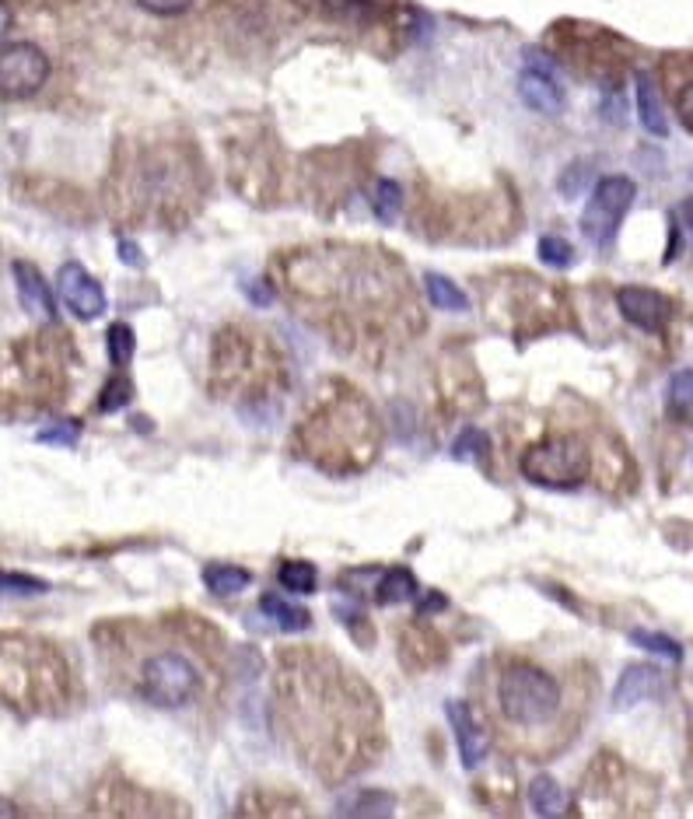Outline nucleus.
I'll list each match as a JSON object with an SVG mask.
<instances>
[{
	"mask_svg": "<svg viewBox=\"0 0 693 819\" xmlns=\"http://www.w3.org/2000/svg\"><path fill=\"white\" fill-rule=\"evenodd\" d=\"M67 693V669L43 641L0 634V704L53 711Z\"/></svg>",
	"mask_w": 693,
	"mask_h": 819,
	"instance_id": "nucleus-1",
	"label": "nucleus"
},
{
	"mask_svg": "<svg viewBox=\"0 0 693 819\" xmlns=\"http://www.w3.org/2000/svg\"><path fill=\"white\" fill-rule=\"evenodd\" d=\"M561 683L536 662H508L497 680V707L515 728H540L557 718Z\"/></svg>",
	"mask_w": 693,
	"mask_h": 819,
	"instance_id": "nucleus-2",
	"label": "nucleus"
},
{
	"mask_svg": "<svg viewBox=\"0 0 693 819\" xmlns=\"http://www.w3.org/2000/svg\"><path fill=\"white\" fill-rule=\"evenodd\" d=\"M43 341L11 344L0 350V410L43 403L49 396V354Z\"/></svg>",
	"mask_w": 693,
	"mask_h": 819,
	"instance_id": "nucleus-3",
	"label": "nucleus"
},
{
	"mask_svg": "<svg viewBox=\"0 0 693 819\" xmlns=\"http://www.w3.org/2000/svg\"><path fill=\"white\" fill-rule=\"evenodd\" d=\"M200 690V672L180 651H154L140 666V697L151 707L175 711L186 707Z\"/></svg>",
	"mask_w": 693,
	"mask_h": 819,
	"instance_id": "nucleus-4",
	"label": "nucleus"
},
{
	"mask_svg": "<svg viewBox=\"0 0 693 819\" xmlns=\"http://www.w3.org/2000/svg\"><path fill=\"white\" fill-rule=\"evenodd\" d=\"M522 476L529 484L554 491L578 487L589 476V449L578 438H550L543 445H532L522 455Z\"/></svg>",
	"mask_w": 693,
	"mask_h": 819,
	"instance_id": "nucleus-5",
	"label": "nucleus"
},
{
	"mask_svg": "<svg viewBox=\"0 0 693 819\" xmlns=\"http://www.w3.org/2000/svg\"><path fill=\"white\" fill-rule=\"evenodd\" d=\"M634 197H637V186L627 175H607V180H599L589 197V207L581 214L585 239L596 245H610L616 239L620 224H624Z\"/></svg>",
	"mask_w": 693,
	"mask_h": 819,
	"instance_id": "nucleus-6",
	"label": "nucleus"
},
{
	"mask_svg": "<svg viewBox=\"0 0 693 819\" xmlns=\"http://www.w3.org/2000/svg\"><path fill=\"white\" fill-rule=\"evenodd\" d=\"M49 81V57L35 43H11L0 49V99H28Z\"/></svg>",
	"mask_w": 693,
	"mask_h": 819,
	"instance_id": "nucleus-7",
	"label": "nucleus"
},
{
	"mask_svg": "<svg viewBox=\"0 0 693 819\" xmlns=\"http://www.w3.org/2000/svg\"><path fill=\"white\" fill-rule=\"evenodd\" d=\"M57 291L63 305L78 319H99L105 312V291L102 284L84 270L81 263H63L57 274Z\"/></svg>",
	"mask_w": 693,
	"mask_h": 819,
	"instance_id": "nucleus-8",
	"label": "nucleus"
},
{
	"mask_svg": "<svg viewBox=\"0 0 693 819\" xmlns=\"http://www.w3.org/2000/svg\"><path fill=\"white\" fill-rule=\"evenodd\" d=\"M616 305H620V312H624V319H627L631 326L645 330V333L666 330L669 315H672V305H669L666 295L651 291V288H637V284L616 291Z\"/></svg>",
	"mask_w": 693,
	"mask_h": 819,
	"instance_id": "nucleus-9",
	"label": "nucleus"
},
{
	"mask_svg": "<svg viewBox=\"0 0 693 819\" xmlns=\"http://www.w3.org/2000/svg\"><path fill=\"white\" fill-rule=\"evenodd\" d=\"M14 284H18V301H22V309L28 315L46 319V323L57 319V301H53L49 284L43 280V274L35 270L32 263H25V259L14 263Z\"/></svg>",
	"mask_w": 693,
	"mask_h": 819,
	"instance_id": "nucleus-10",
	"label": "nucleus"
},
{
	"mask_svg": "<svg viewBox=\"0 0 693 819\" xmlns=\"http://www.w3.org/2000/svg\"><path fill=\"white\" fill-rule=\"evenodd\" d=\"M662 693V672L655 666H627L624 676H620V683L613 690V707L616 711H627L637 707L651 697H659Z\"/></svg>",
	"mask_w": 693,
	"mask_h": 819,
	"instance_id": "nucleus-11",
	"label": "nucleus"
},
{
	"mask_svg": "<svg viewBox=\"0 0 693 819\" xmlns=\"http://www.w3.org/2000/svg\"><path fill=\"white\" fill-rule=\"evenodd\" d=\"M519 95L529 105L532 113H543V116H561L564 113V92L554 74H546V70L529 67L525 74L519 78Z\"/></svg>",
	"mask_w": 693,
	"mask_h": 819,
	"instance_id": "nucleus-12",
	"label": "nucleus"
},
{
	"mask_svg": "<svg viewBox=\"0 0 693 819\" xmlns=\"http://www.w3.org/2000/svg\"><path fill=\"white\" fill-rule=\"evenodd\" d=\"M449 722L455 728V746H459V757H462V768H476L480 760L487 757V739H484V728H476L473 715L466 704H449Z\"/></svg>",
	"mask_w": 693,
	"mask_h": 819,
	"instance_id": "nucleus-13",
	"label": "nucleus"
},
{
	"mask_svg": "<svg viewBox=\"0 0 693 819\" xmlns=\"http://www.w3.org/2000/svg\"><path fill=\"white\" fill-rule=\"evenodd\" d=\"M315 8L323 11L330 22L365 28L371 22H379V4L376 0H315Z\"/></svg>",
	"mask_w": 693,
	"mask_h": 819,
	"instance_id": "nucleus-14",
	"label": "nucleus"
},
{
	"mask_svg": "<svg viewBox=\"0 0 693 819\" xmlns=\"http://www.w3.org/2000/svg\"><path fill=\"white\" fill-rule=\"evenodd\" d=\"M637 116H642V127L648 134H655V137H666L669 134L659 88H655V81L648 74H637Z\"/></svg>",
	"mask_w": 693,
	"mask_h": 819,
	"instance_id": "nucleus-15",
	"label": "nucleus"
},
{
	"mask_svg": "<svg viewBox=\"0 0 693 819\" xmlns=\"http://www.w3.org/2000/svg\"><path fill=\"white\" fill-rule=\"evenodd\" d=\"M249 572H242V567H235V564H207L204 567V585L215 596H239V592H245L249 589Z\"/></svg>",
	"mask_w": 693,
	"mask_h": 819,
	"instance_id": "nucleus-16",
	"label": "nucleus"
},
{
	"mask_svg": "<svg viewBox=\"0 0 693 819\" xmlns=\"http://www.w3.org/2000/svg\"><path fill=\"white\" fill-rule=\"evenodd\" d=\"M529 803H532V812H540V816H561L567 809V795L554 777L540 774L529 785Z\"/></svg>",
	"mask_w": 693,
	"mask_h": 819,
	"instance_id": "nucleus-17",
	"label": "nucleus"
},
{
	"mask_svg": "<svg viewBox=\"0 0 693 819\" xmlns=\"http://www.w3.org/2000/svg\"><path fill=\"white\" fill-rule=\"evenodd\" d=\"M424 291H428V301L441 312H466L470 309V298L459 291V284H452L449 277H441V274L424 277Z\"/></svg>",
	"mask_w": 693,
	"mask_h": 819,
	"instance_id": "nucleus-18",
	"label": "nucleus"
},
{
	"mask_svg": "<svg viewBox=\"0 0 693 819\" xmlns=\"http://www.w3.org/2000/svg\"><path fill=\"white\" fill-rule=\"evenodd\" d=\"M259 610L270 616L277 627H284V631H305V627H312V613L309 610L291 607V602H284L277 596H263Z\"/></svg>",
	"mask_w": 693,
	"mask_h": 819,
	"instance_id": "nucleus-19",
	"label": "nucleus"
},
{
	"mask_svg": "<svg viewBox=\"0 0 693 819\" xmlns=\"http://www.w3.org/2000/svg\"><path fill=\"white\" fill-rule=\"evenodd\" d=\"M414 596H417V578L406 572V567H393V572H385L382 581L376 585V599L382 607L400 602V599H414Z\"/></svg>",
	"mask_w": 693,
	"mask_h": 819,
	"instance_id": "nucleus-20",
	"label": "nucleus"
},
{
	"mask_svg": "<svg viewBox=\"0 0 693 819\" xmlns=\"http://www.w3.org/2000/svg\"><path fill=\"white\" fill-rule=\"evenodd\" d=\"M669 410L680 420L693 424V368H683L669 382Z\"/></svg>",
	"mask_w": 693,
	"mask_h": 819,
	"instance_id": "nucleus-21",
	"label": "nucleus"
},
{
	"mask_svg": "<svg viewBox=\"0 0 693 819\" xmlns=\"http://www.w3.org/2000/svg\"><path fill=\"white\" fill-rule=\"evenodd\" d=\"M280 585L288 592H298V596H309V592H315V585H319V575H315V567L312 564H305V561H288L280 567Z\"/></svg>",
	"mask_w": 693,
	"mask_h": 819,
	"instance_id": "nucleus-22",
	"label": "nucleus"
},
{
	"mask_svg": "<svg viewBox=\"0 0 693 819\" xmlns=\"http://www.w3.org/2000/svg\"><path fill=\"white\" fill-rule=\"evenodd\" d=\"M400 204H403V189L393 180H379L376 183V218L382 224H393L400 218Z\"/></svg>",
	"mask_w": 693,
	"mask_h": 819,
	"instance_id": "nucleus-23",
	"label": "nucleus"
},
{
	"mask_svg": "<svg viewBox=\"0 0 693 819\" xmlns=\"http://www.w3.org/2000/svg\"><path fill=\"white\" fill-rule=\"evenodd\" d=\"M631 641H634L637 648H645V651H655V655H666V658H672V662H680V658H683V645H680V641L666 637V634L634 631V634H631Z\"/></svg>",
	"mask_w": 693,
	"mask_h": 819,
	"instance_id": "nucleus-24",
	"label": "nucleus"
},
{
	"mask_svg": "<svg viewBox=\"0 0 693 819\" xmlns=\"http://www.w3.org/2000/svg\"><path fill=\"white\" fill-rule=\"evenodd\" d=\"M134 347H137V341H134V330L127 323L109 326V358H113L116 368H127L130 365Z\"/></svg>",
	"mask_w": 693,
	"mask_h": 819,
	"instance_id": "nucleus-25",
	"label": "nucleus"
},
{
	"mask_svg": "<svg viewBox=\"0 0 693 819\" xmlns=\"http://www.w3.org/2000/svg\"><path fill=\"white\" fill-rule=\"evenodd\" d=\"M536 249H540V259L550 263V266H571V263H575V249H571V242H564V239H557V235H543Z\"/></svg>",
	"mask_w": 693,
	"mask_h": 819,
	"instance_id": "nucleus-26",
	"label": "nucleus"
},
{
	"mask_svg": "<svg viewBox=\"0 0 693 819\" xmlns=\"http://www.w3.org/2000/svg\"><path fill=\"white\" fill-rule=\"evenodd\" d=\"M350 816H393V798L385 792H361V806H340Z\"/></svg>",
	"mask_w": 693,
	"mask_h": 819,
	"instance_id": "nucleus-27",
	"label": "nucleus"
},
{
	"mask_svg": "<svg viewBox=\"0 0 693 819\" xmlns=\"http://www.w3.org/2000/svg\"><path fill=\"white\" fill-rule=\"evenodd\" d=\"M589 175H592L589 162H575L571 169H564V175H561V183H557V189H561V197H567V200H575V197H578V193L585 189V183H589Z\"/></svg>",
	"mask_w": 693,
	"mask_h": 819,
	"instance_id": "nucleus-28",
	"label": "nucleus"
},
{
	"mask_svg": "<svg viewBox=\"0 0 693 819\" xmlns=\"http://www.w3.org/2000/svg\"><path fill=\"white\" fill-rule=\"evenodd\" d=\"M35 592H46V585L25 575H0V596H35Z\"/></svg>",
	"mask_w": 693,
	"mask_h": 819,
	"instance_id": "nucleus-29",
	"label": "nucleus"
},
{
	"mask_svg": "<svg viewBox=\"0 0 693 819\" xmlns=\"http://www.w3.org/2000/svg\"><path fill=\"white\" fill-rule=\"evenodd\" d=\"M672 102H677V116L683 127L693 134V78H683L677 84V92H672Z\"/></svg>",
	"mask_w": 693,
	"mask_h": 819,
	"instance_id": "nucleus-30",
	"label": "nucleus"
},
{
	"mask_svg": "<svg viewBox=\"0 0 693 819\" xmlns=\"http://www.w3.org/2000/svg\"><path fill=\"white\" fill-rule=\"evenodd\" d=\"M78 438H81V427H78L74 420H70V424H60V427H49V431L39 435L43 445H67V449H70V445H78Z\"/></svg>",
	"mask_w": 693,
	"mask_h": 819,
	"instance_id": "nucleus-31",
	"label": "nucleus"
},
{
	"mask_svg": "<svg viewBox=\"0 0 693 819\" xmlns=\"http://www.w3.org/2000/svg\"><path fill=\"white\" fill-rule=\"evenodd\" d=\"M123 400H130V382H127V376H116L102 393V410H116V406H123Z\"/></svg>",
	"mask_w": 693,
	"mask_h": 819,
	"instance_id": "nucleus-32",
	"label": "nucleus"
},
{
	"mask_svg": "<svg viewBox=\"0 0 693 819\" xmlns=\"http://www.w3.org/2000/svg\"><path fill=\"white\" fill-rule=\"evenodd\" d=\"M140 8L151 11V14H162V18H172V14H183L193 8V0H137Z\"/></svg>",
	"mask_w": 693,
	"mask_h": 819,
	"instance_id": "nucleus-33",
	"label": "nucleus"
},
{
	"mask_svg": "<svg viewBox=\"0 0 693 819\" xmlns=\"http://www.w3.org/2000/svg\"><path fill=\"white\" fill-rule=\"evenodd\" d=\"M466 452H476V455H484L487 452V438L480 435V431H462V438L452 445V455L455 459H462Z\"/></svg>",
	"mask_w": 693,
	"mask_h": 819,
	"instance_id": "nucleus-34",
	"label": "nucleus"
},
{
	"mask_svg": "<svg viewBox=\"0 0 693 819\" xmlns=\"http://www.w3.org/2000/svg\"><path fill=\"white\" fill-rule=\"evenodd\" d=\"M116 253H119L123 263L134 266V270H137V266H145V253H140V245L134 239H119L116 242Z\"/></svg>",
	"mask_w": 693,
	"mask_h": 819,
	"instance_id": "nucleus-35",
	"label": "nucleus"
},
{
	"mask_svg": "<svg viewBox=\"0 0 693 819\" xmlns=\"http://www.w3.org/2000/svg\"><path fill=\"white\" fill-rule=\"evenodd\" d=\"M680 224H683V231H686L690 242H693V197L680 204Z\"/></svg>",
	"mask_w": 693,
	"mask_h": 819,
	"instance_id": "nucleus-36",
	"label": "nucleus"
},
{
	"mask_svg": "<svg viewBox=\"0 0 693 819\" xmlns=\"http://www.w3.org/2000/svg\"><path fill=\"white\" fill-rule=\"evenodd\" d=\"M249 298H253L256 305H274V295L266 288H256V284H249Z\"/></svg>",
	"mask_w": 693,
	"mask_h": 819,
	"instance_id": "nucleus-37",
	"label": "nucleus"
},
{
	"mask_svg": "<svg viewBox=\"0 0 693 819\" xmlns=\"http://www.w3.org/2000/svg\"><path fill=\"white\" fill-rule=\"evenodd\" d=\"M8 28H11V8L4 4V0H0V39L8 35Z\"/></svg>",
	"mask_w": 693,
	"mask_h": 819,
	"instance_id": "nucleus-38",
	"label": "nucleus"
},
{
	"mask_svg": "<svg viewBox=\"0 0 693 819\" xmlns=\"http://www.w3.org/2000/svg\"><path fill=\"white\" fill-rule=\"evenodd\" d=\"M18 809L14 806H8V803H0V816H14Z\"/></svg>",
	"mask_w": 693,
	"mask_h": 819,
	"instance_id": "nucleus-39",
	"label": "nucleus"
}]
</instances>
